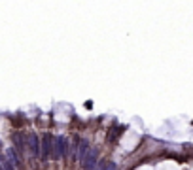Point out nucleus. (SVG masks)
Here are the masks:
<instances>
[{
  "label": "nucleus",
  "mask_w": 193,
  "mask_h": 170,
  "mask_svg": "<svg viewBox=\"0 0 193 170\" xmlns=\"http://www.w3.org/2000/svg\"><path fill=\"white\" fill-rule=\"evenodd\" d=\"M27 142H28V151H30V155L32 157H38V149H40V146H38V136L36 134H28V138H27Z\"/></svg>",
  "instance_id": "1"
},
{
  "label": "nucleus",
  "mask_w": 193,
  "mask_h": 170,
  "mask_svg": "<svg viewBox=\"0 0 193 170\" xmlns=\"http://www.w3.org/2000/svg\"><path fill=\"white\" fill-rule=\"evenodd\" d=\"M47 153H49V136L45 134L44 136V157H47Z\"/></svg>",
  "instance_id": "6"
},
{
  "label": "nucleus",
  "mask_w": 193,
  "mask_h": 170,
  "mask_svg": "<svg viewBox=\"0 0 193 170\" xmlns=\"http://www.w3.org/2000/svg\"><path fill=\"white\" fill-rule=\"evenodd\" d=\"M85 151H87V140H81L80 142V149H78V155H80L81 161L85 159Z\"/></svg>",
  "instance_id": "4"
},
{
  "label": "nucleus",
  "mask_w": 193,
  "mask_h": 170,
  "mask_svg": "<svg viewBox=\"0 0 193 170\" xmlns=\"http://www.w3.org/2000/svg\"><path fill=\"white\" fill-rule=\"evenodd\" d=\"M97 159H99V151L97 149H89V155L83 159V166L85 168H93L97 165Z\"/></svg>",
  "instance_id": "2"
},
{
  "label": "nucleus",
  "mask_w": 193,
  "mask_h": 170,
  "mask_svg": "<svg viewBox=\"0 0 193 170\" xmlns=\"http://www.w3.org/2000/svg\"><path fill=\"white\" fill-rule=\"evenodd\" d=\"M2 168H4V170H15V168H14V163L9 161L8 157H6L4 161H2Z\"/></svg>",
  "instance_id": "5"
},
{
  "label": "nucleus",
  "mask_w": 193,
  "mask_h": 170,
  "mask_svg": "<svg viewBox=\"0 0 193 170\" xmlns=\"http://www.w3.org/2000/svg\"><path fill=\"white\" fill-rule=\"evenodd\" d=\"M55 155L57 157H63L64 155V138L59 136L57 138V144H55Z\"/></svg>",
  "instance_id": "3"
},
{
  "label": "nucleus",
  "mask_w": 193,
  "mask_h": 170,
  "mask_svg": "<svg viewBox=\"0 0 193 170\" xmlns=\"http://www.w3.org/2000/svg\"><path fill=\"white\" fill-rule=\"evenodd\" d=\"M104 170H116V165H114V163H108V165H106V168H104Z\"/></svg>",
  "instance_id": "7"
},
{
  "label": "nucleus",
  "mask_w": 193,
  "mask_h": 170,
  "mask_svg": "<svg viewBox=\"0 0 193 170\" xmlns=\"http://www.w3.org/2000/svg\"><path fill=\"white\" fill-rule=\"evenodd\" d=\"M85 108H87V110H91V108H93V102H89V100H87V102H85Z\"/></svg>",
  "instance_id": "8"
}]
</instances>
